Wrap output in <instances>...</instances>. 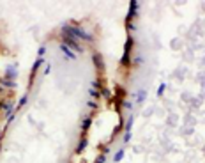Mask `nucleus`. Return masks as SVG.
<instances>
[{"label": "nucleus", "mask_w": 205, "mask_h": 163, "mask_svg": "<svg viewBox=\"0 0 205 163\" xmlns=\"http://www.w3.org/2000/svg\"><path fill=\"white\" fill-rule=\"evenodd\" d=\"M62 32L64 34H67L69 37H73L76 41H89V43H94V37L89 34V32H85L80 25H78V21H69V23H64L62 25Z\"/></svg>", "instance_id": "1"}, {"label": "nucleus", "mask_w": 205, "mask_h": 163, "mask_svg": "<svg viewBox=\"0 0 205 163\" xmlns=\"http://www.w3.org/2000/svg\"><path fill=\"white\" fill-rule=\"evenodd\" d=\"M87 106H89V108H94V110H95V108H97V103L94 101V99H89V101H87Z\"/></svg>", "instance_id": "21"}, {"label": "nucleus", "mask_w": 205, "mask_h": 163, "mask_svg": "<svg viewBox=\"0 0 205 163\" xmlns=\"http://www.w3.org/2000/svg\"><path fill=\"white\" fill-rule=\"evenodd\" d=\"M124 153H126V151H124V149H119V151H117V153H115V156H113V162H115V163L122 162V158H124Z\"/></svg>", "instance_id": "14"}, {"label": "nucleus", "mask_w": 205, "mask_h": 163, "mask_svg": "<svg viewBox=\"0 0 205 163\" xmlns=\"http://www.w3.org/2000/svg\"><path fill=\"white\" fill-rule=\"evenodd\" d=\"M90 96H92V98H97V96H101V94H99L95 89H90Z\"/></svg>", "instance_id": "24"}, {"label": "nucleus", "mask_w": 205, "mask_h": 163, "mask_svg": "<svg viewBox=\"0 0 205 163\" xmlns=\"http://www.w3.org/2000/svg\"><path fill=\"white\" fill-rule=\"evenodd\" d=\"M0 85L2 87H7V89H14L16 87L14 80H5V78H0Z\"/></svg>", "instance_id": "12"}, {"label": "nucleus", "mask_w": 205, "mask_h": 163, "mask_svg": "<svg viewBox=\"0 0 205 163\" xmlns=\"http://www.w3.org/2000/svg\"><path fill=\"white\" fill-rule=\"evenodd\" d=\"M60 41H62V44H66L69 50H73V52H78V53H81L85 48L81 46V43L80 41L73 39V37H69L67 34H64V32H60Z\"/></svg>", "instance_id": "2"}, {"label": "nucleus", "mask_w": 205, "mask_h": 163, "mask_svg": "<svg viewBox=\"0 0 205 163\" xmlns=\"http://www.w3.org/2000/svg\"><path fill=\"white\" fill-rule=\"evenodd\" d=\"M16 67H18L16 64L7 66V67H5V75H4V78H5V80H14V78H16V75H18Z\"/></svg>", "instance_id": "5"}, {"label": "nucleus", "mask_w": 205, "mask_h": 163, "mask_svg": "<svg viewBox=\"0 0 205 163\" xmlns=\"http://www.w3.org/2000/svg\"><path fill=\"white\" fill-rule=\"evenodd\" d=\"M2 90H4V89H2V85H0V92H2Z\"/></svg>", "instance_id": "28"}, {"label": "nucleus", "mask_w": 205, "mask_h": 163, "mask_svg": "<svg viewBox=\"0 0 205 163\" xmlns=\"http://www.w3.org/2000/svg\"><path fill=\"white\" fill-rule=\"evenodd\" d=\"M13 110H16V108H14V103H13V101H7L5 105H4V112L7 114V117L13 114Z\"/></svg>", "instance_id": "13"}, {"label": "nucleus", "mask_w": 205, "mask_h": 163, "mask_svg": "<svg viewBox=\"0 0 205 163\" xmlns=\"http://www.w3.org/2000/svg\"><path fill=\"white\" fill-rule=\"evenodd\" d=\"M133 122H134V117L131 115L129 119H127V122H126V131H131V128H133Z\"/></svg>", "instance_id": "18"}, {"label": "nucleus", "mask_w": 205, "mask_h": 163, "mask_svg": "<svg viewBox=\"0 0 205 163\" xmlns=\"http://www.w3.org/2000/svg\"><path fill=\"white\" fill-rule=\"evenodd\" d=\"M87 145H89V138H87V137H81L78 147H76V153H83V151L87 149Z\"/></svg>", "instance_id": "10"}, {"label": "nucleus", "mask_w": 205, "mask_h": 163, "mask_svg": "<svg viewBox=\"0 0 205 163\" xmlns=\"http://www.w3.org/2000/svg\"><path fill=\"white\" fill-rule=\"evenodd\" d=\"M145 96H147L145 89H140V90H138V94H136V98H138V103H143V99H145Z\"/></svg>", "instance_id": "16"}, {"label": "nucleus", "mask_w": 205, "mask_h": 163, "mask_svg": "<svg viewBox=\"0 0 205 163\" xmlns=\"http://www.w3.org/2000/svg\"><path fill=\"white\" fill-rule=\"evenodd\" d=\"M131 140V131H126V133H124V142L127 144Z\"/></svg>", "instance_id": "23"}, {"label": "nucleus", "mask_w": 205, "mask_h": 163, "mask_svg": "<svg viewBox=\"0 0 205 163\" xmlns=\"http://www.w3.org/2000/svg\"><path fill=\"white\" fill-rule=\"evenodd\" d=\"M4 105H5V103H2V101H0V110H4Z\"/></svg>", "instance_id": "27"}, {"label": "nucleus", "mask_w": 205, "mask_h": 163, "mask_svg": "<svg viewBox=\"0 0 205 163\" xmlns=\"http://www.w3.org/2000/svg\"><path fill=\"white\" fill-rule=\"evenodd\" d=\"M92 62H94V66L101 71V69H104V64H103V61H101V55L99 53H94L92 55Z\"/></svg>", "instance_id": "9"}, {"label": "nucleus", "mask_w": 205, "mask_h": 163, "mask_svg": "<svg viewBox=\"0 0 205 163\" xmlns=\"http://www.w3.org/2000/svg\"><path fill=\"white\" fill-rule=\"evenodd\" d=\"M165 89H166V83H161V85L157 87V96H163V92H165Z\"/></svg>", "instance_id": "19"}, {"label": "nucleus", "mask_w": 205, "mask_h": 163, "mask_svg": "<svg viewBox=\"0 0 205 163\" xmlns=\"http://www.w3.org/2000/svg\"><path fill=\"white\" fill-rule=\"evenodd\" d=\"M142 62H143L142 57H134V64H136V66H138V64H142Z\"/></svg>", "instance_id": "25"}, {"label": "nucleus", "mask_w": 205, "mask_h": 163, "mask_svg": "<svg viewBox=\"0 0 205 163\" xmlns=\"http://www.w3.org/2000/svg\"><path fill=\"white\" fill-rule=\"evenodd\" d=\"M95 163H106V154H101V156L95 160Z\"/></svg>", "instance_id": "22"}, {"label": "nucleus", "mask_w": 205, "mask_h": 163, "mask_svg": "<svg viewBox=\"0 0 205 163\" xmlns=\"http://www.w3.org/2000/svg\"><path fill=\"white\" fill-rule=\"evenodd\" d=\"M124 106H126V108H129V110H133V103H127V101H124Z\"/></svg>", "instance_id": "26"}, {"label": "nucleus", "mask_w": 205, "mask_h": 163, "mask_svg": "<svg viewBox=\"0 0 205 163\" xmlns=\"http://www.w3.org/2000/svg\"><path fill=\"white\" fill-rule=\"evenodd\" d=\"M133 46H134V39L129 36L126 39V44H124V53H122V59H120V66H124V67L131 66V50H133Z\"/></svg>", "instance_id": "3"}, {"label": "nucleus", "mask_w": 205, "mask_h": 163, "mask_svg": "<svg viewBox=\"0 0 205 163\" xmlns=\"http://www.w3.org/2000/svg\"><path fill=\"white\" fill-rule=\"evenodd\" d=\"M90 124H92V117L89 115V117H85L83 121H81V137H87V131H89V128H90Z\"/></svg>", "instance_id": "8"}, {"label": "nucleus", "mask_w": 205, "mask_h": 163, "mask_svg": "<svg viewBox=\"0 0 205 163\" xmlns=\"http://www.w3.org/2000/svg\"><path fill=\"white\" fill-rule=\"evenodd\" d=\"M99 94H101V96H104V98H112V92H110V89H106L104 85L101 87V90H99Z\"/></svg>", "instance_id": "17"}, {"label": "nucleus", "mask_w": 205, "mask_h": 163, "mask_svg": "<svg viewBox=\"0 0 205 163\" xmlns=\"http://www.w3.org/2000/svg\"><path fill=\"white\" fill-rule=\"evenodd\" d=\"M58 48H60V52H62V53H64L69 61H76V53L73 52V50H69L66 44H62V43H60V46H58Z\"/></svg>", "instance_id": "7"}, {"label": "nucleus", "mask_w": 205, "mask_h": 163, "mask_svg": "<svg viewBox=\"0 0 205 163\" xmlns=\"http://www.w3.org/2000/svg\"><path fill=\"white\" fill-rule=\"evenodd\" d=\"M44 62V57H37L36 62H34V66H32V69H30V78H28V83H32L34 78H36V73H37V69L41 67V64Z\"/></svg>", "instance_id": "4"}, {"label": "nucleus", "mask_w": 205, "mask_h": 163, "mask_svg": "<svg viewBox=\"0 0 205 163\" xmlns=\"http://www.w3.org/2000/svg\"><path fill=\"white\" fill-rule=\"evenodd\" d=\"M136 11H138V2L136 0H131L129 4V13H127V25H129V21L136 16Z\"/></svg>", "instance_id": "6"}, {"label": "nucleus", "mask_w": 205, "mask_h": 163, "mask_svg": "<svg viewBox=\"0 0 205 163\" xmlns=\"http://www.w3.org/2000/svg\"><path fill=\"white\" fill-rule=\"evenodd\" d=\"M124 96H126V89L122 85H117L115 87V99H124Z\"/></svg>", "instance_id": "11"}, {"label": "nucleus", "mask_w": 205, "mask_h": 163, "mask_svg": "<svg viewBox=\"0 0 205 163\" xmlns=\"http://www.w3.org/2000/svg\"><path fill=\"white\" fill-rule=\"evenodd\" d=\"M44 53H46V46H39V50H37V57H44Z\"/></svg>", "instance_id": "20"}, {"label": "nucleus", "mask_w": 205, "mask_h": 163, "mask_svg": "<svg viewBox=\"0 0 205 163\" xmlns=\"http://www.w3.org/2000/svg\"><path fill=\"white\" fill-rule=\"evenodd\" d=\"M27 99H28V96L27 94H23L21 98H19V101H18V105H16V110H19V108H23L25 105H27Z\"/></svg>", "instance_id": "15"}]
</instances>
